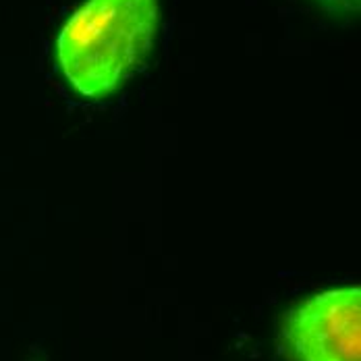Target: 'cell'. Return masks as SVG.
Listing matches in <instances>:
<instances>
[{
	"mask_svg": "<svg viewBox=\"0 0 361 361\" xmlns=\"http://www.w3.org/2000/svg\"><path fill=\"white\" fill-rule=\"evenodd\" d=\"M158 0H85L56 37V63L77 94L102 100L144 63L158 27Z\"/></svg>",
	"mask_w": 361,
	"mask_h": 361,
	"instance_id": "1",
	"label": "cell"
},
{
	"mask_svg": "<svg viewBox=\"0 0 361 361\" xmlns=\"http://www.w3.org/2000/svg\"><path fill=\"white\" fill-rule=\"evenodd\" d=\"M279 345L289 361H361V289L316 293L283 318Z\"/></svg>",
	"mask_w": 361,
	"mask_h": 361,
	"instance_id": "2",
	"label": "cell"
},
{
	"mask_svg": "<svg viewBox=\"0 0 361 361\" xmlns=\"http://www.w3.org/2000/svg\"><path fill=\"white\" fill-rule=\"evenodd\" d=\"M330 17H355L360 13L361 0H314Z\"/></svg>",
	"mask_w": 361,
	"mask_h": 361,
	"instance_id": "3",
	"label": "cell"
}]
</instances>
